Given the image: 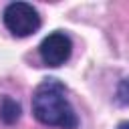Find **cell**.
Instances as JSON below:
<instances>
[{
	"label": "cell",
	"instance_id": "6",
	"mask_svg": "<svg viewBox=\"0 0 129 129\" xmlns=\"http://www.w3.org/2000/svg\"><path fill=\"white\" fill-rule=\"evenodd\" d=\"M117 129H129V121H123V123H119V127Z\"/></svg>",
	"mask_w": 129,
	"mask_h": 129
},
{
	"label": "cell",
	"instance_id": "5",
	"mask_svg": "<svg viewBox=\"0 0 129 129\" xmlns=\"http://www.w3.org/2000/svg\"><path fill=\"white\" fill-rule=\"evenodd\" d=\"M117 103L119 105H129V79H123L117 87Z\"/></svg>",
	"mask_w": 129,
	"mask_h": 129
},
{
	"label": "cell",
	"instance_id": "3",
	"mask_svg": "<svg viewBox=\"0 0 129 129\" xmlns=\"http://www.w3.org/2000/svg\"><path fill=\"white\" fill-rule=\"evenodd\" d=\"M73 52V42L69 38V34L56 30L50 32L48 36L42 38L40 46H38V54L42 58V62L46 67H60L71 58Z\"/></svg>",
	"mask_w": 129,
	"mask_h": 129
},
{
	"label": "cell",
	"instance_id": "2",
	"mask_svg": "<svg viewBox=\"0 0 129 129\" xmlns=\"http://www.w3.org/2000/svg\"><path fill=\"white\" fill-rule=\"evenodd\" d=\"M4 26L14 36H30L40 28L38 10L28 2H10L2 12Z\"/></svg>",
	"mask_w": 129,
	"mask_h": 129
},
{
	"label": "cell",
	"instance_id": "4",
	"mask_svg": "<svg viewBox=\"0 0 129 129\" xmlns=\"http://www.w3.org/2000/svg\"><path fill=\"white\" fill-rule=\"evenodd\" d=\"M0 119L6 125H12L20 119V105L12 99V97H4L0 103Z\"/></svg>",
	"mask_w": 129,
	"mask_h": 129
},
{
	"label": "cell",
	"instance_id": "1",
	"mask_svg": "<svg viewBox=\"0 0 129 129\" xmlns=\"http://www.w3.org/2000/svg\"><path fill=\"white\" fill-rule=\"evenodd\" d=\"M32 113L34 117L48 127L60 129H77L79 117L64 97V85L56 79H44L32 97Z\"/></svg>",
	"mask_w": 129,
	"mask_h": 129
}]
</instances>
